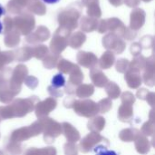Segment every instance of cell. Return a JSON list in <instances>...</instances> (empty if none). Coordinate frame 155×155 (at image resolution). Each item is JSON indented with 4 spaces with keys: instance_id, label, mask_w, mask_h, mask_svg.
I'll list each match as a JSON object with an SVG mask.
<instances>
[{
    "instance_id": "6da1fadb",
    "label": "cell",
    "mask_w": 155,
    "mask_h": 155,
    "mask_svg": "<svg viewBox=\"0 0 155 155\" xmlns=\"http://www.w3.org/2000/svg\"><path fill=\"white\" fill-rule=\"evenodd\" d=\"M64 84H65V79L63 76V74H61L54 75V78L52 79V84L54 87H57V88L62 87L64 85Z\"/></svg>"
},
{
    "instance_id": "7a4b0ae2",
    "label": "cell",
    "mask_w": 155,
    "mask_h": 155,
    "mask_svg": "<svg viewBox=\"0 0 155 155\" xmlns=\"http://www.w3.org/2000/svg\"><path fill=\"white\" fill-rule=\"evenodd\" d=\"M45 3H46V4H56V3H58L60 0H43Z\"/></svg>"
},
{
    "instance_id": "3957f363",
    "label": "cell",
    "mask_w": 155,
    "mask_h": 155,
    "mask_svg": "<svg viewBox=\"0 0 155 155\" xmlns=\"http://www.w3.org/2000/svg\"><path fill=\"white\" fill-rule=\"evenodd\" d=\"M5 9H4V8H3V7L0 5V15H5Z\"/></svg>"
},
{
    "instance_id": "277c9868",
    "label": "cell",
    "mask_w": 155,
    "mask_h": 155,
    "mask_svg": "<svg viewBox=\"0 0 155 155\" xmlns=\"http://www.w3.org/2000/svg\"><path fill=\"white\" fill-rule=\"evenodd\" d=\"M2 29H3V25H2V23L0 22V33L2 32Z\"/></svg>"
}]
</instances>
